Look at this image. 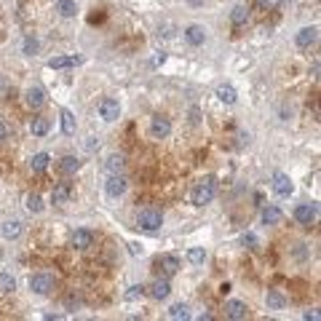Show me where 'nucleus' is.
<instances>
[{
  "instance_id": "nucleus-1",
  "label": "nucleus",
  "mask_w": 321,
  "mask_h": 321,
  "mask_svg": "<svg viewBox=\"0 0 321 321\" xmlns=\"http://www.w3.org/2000/svg\"><path fill=\"white\" fill-rule=\"evenodd\" d=\"M214 190H217V187H214V180H212V177L201 180L198 185L190 190V204H193V206H206V204H212Z\"/></svg>"
},
{
  "instance_id": "nucleus-2",
  "label": "nucleus",
  "mask_w": 321,
  "mask_h": 321,
  "mask_svg": "<svg viewBox=\"0 0 321 321\" xmlns=\"http://www.w3.org/2000/svg\"><path fill=\"white\" fill-rule=\"evenodd\" d=\"M137 225H139L142 230L155 233V230H161V225H163V214L158 209H142L139 217H137Z\"/></svg>"
},
{
  "instance_id": "nucleus-3",
  "label": "nucleus",
  "mask_w": 321,
  "mask_h": 321,
  "mask_svg": "<svg viewBox=\"0 0 321 321\" xmlns=\"http://www.w3.org/2000/svg\"><path fill=\"white\" fill-rule=\"evenodd\" d=\"M30 289L35 294H48L54 289V276H48V273H35V276H30Z\"/></svg>"
},
{
  "instance_id": "nucleus-4",
  "label": "nucleus",
  "mask_w": 321,
  "mask_h": 321,
  "mask_svg": "<svg viewBox=\"0 0 321 321\" xmlns=\"http://www.w3.org/2000/svg\"><path fill=\"white\" fill-rule=\"evenodd\" d=\"M316 217H319V206L316 204H300L297 209H294V220H297L300 225H311Z\"/></svg>"
},
{
  "instance_id": "nucleus-5",
  "label": "nucleus",
  "mask_w": 321,
  "mask_h": 321,
  "mask_svg": "<svg viewBox=\"0 0 321 321\" xmlns=\"http://www.w3.org/2000/svg\"><path fill=\"white\" fill-rule=\"evenodd\" d=\"M104 190H107V195H113V198L123 195V193H126V177H123V174H110Z\"/></svg>"
},
{
  "instance_id": "nucleus-6",
  "label": "nucleus",
  "mask_w": 321,
  "mask_h": 321,
  "mask_svg": "<svg viewBox=\"0 0 321 321\" xmlns=\"http://www.w3.org/2000/svg\"><path fill=\"white\" fill-rule=\"evenodd\" d=\"M99 115H102V121H118V115H121L118 99H102L99 102Z\"/></svg>"
},
{
  "instance_id": "nucleus-7",
  "label": "nucleus",
  "mask_w": 321,
  "mask_h": 321,
  "mask_svg": "<svg viewBox=\"0 0 321 321\" xmlns=\"http://www.w3.org/2000/svg\"><path fill=\"white\" fill-rule=\"evenodd\" d=\"M225 316L233 319V321H241L249 316V308L246 303H241V300H230V303H225Z\"/></svg>"
},
{
  "instance_id": "nucleus-8",
  "label": "nucleus",
  "mask_w": 321,
  "mask_h": 321,
  "mask_svg": "<svg viewBox=\"0 0 321 321\" xmlns=\"http://www.w3.org/2000/svg\"><path fill=\"white\" fill-rule=\"evenodd\" d=\"M273 190H276L281 198H286V195H292L294 185H292V180L284 172H278V174H273Z\"/></svg>"
},
{
  "instance_id": "nucleus-9",
  "label": "nucleus",
  "mask_w": 321,
  "mask_h": 321,
  "mask_svg": "<svg viewBox=\"0 0 321 321\" xmlns=\"http://www.w3.org/2000/svg\"><path fill=\"white\" fill-rule=\"evenodd\" d=\"M150 134L155 137V139H163V137L172 134V123H169V118H153V123H150Z\"/></svg>"
},
{
  "instance_id": "nucleus-10",
  "label": "nucleus",
  "mask_w": 321,
  "mask_h": 321,
  "mask_svg": "<svg viewBox=\"0 0 321 321\" xmlns=\"http://www.w3.org/2000/svg\"><path fill=\"white\" fill-rule=\"evenodd\" d=\"M70 195H73V187L67 185V182H62V185H56L51 190V204L54 206H64L70 201Z\"/></svg>"
},
{
  "instance_id": "nucleus-11",
  "label": "nucleus",
  "mask_w": 321,
  "mask_h": 321,
  "mask_svg": "<svg viewBox=\"0 0 321 321\" xmlns=\"http://www.w3.org/2000/svg\"><path fill=\"white\" fill-rule=\"evenodd\" d=\"M316 41H319V30L316 27H303L297 32V46L300 48H311Z\"/></svg>"
},
{
  "instance_id": "nucleus-12",
  "label": "nucleus",
  "mask_w": 321,
  "mask_h": 321,
  "mask_svg": "<svg viewBox=\"0 0 321 321\" xmlns=\"http://www.w3.org/2000/svg\"><path fill=\"white\" fill-rule=\"evenodd\" d=\"M185 38H187L190 46H201L206 41V30L201 27V24H190V27L185 30Z\"/></svg>"
},
{
  "instance_id": "nucleus-13",
  "label": "nucleus",
  "mask_w": 321,
  "mask_h": 321,
  "mask_svg": "<svg viewBox=\"0 0 321 321\" xmlns=\"http://www.w3.org/2000/svg\"><path fill=\"white\" fill-rule=\"evenodd\" d=\"M91 244H94V233L86 230V228H81V230L73 233V246H78V249H89Z\"/></svg>"
},
{
  "instance_id": "nucleus-14",
  "label": "nucleus",
  "mask_w": 321,
  "mask_h": 321,
  "mask_svg": "<svg viewBox=\"0 0 321 321\" xmlns=\"http://www.w3.org/2000/svg\"><path fill=\"white\" fill-rule=\"evenodd\" d=\"M78 62H81L78 56H54V59H48V67L51 70H64V67H73Z\"/></svg>"
},
{
  "instance_id": "nucleus-15",
  "label": "nucleus",
  "mask_w": 321,
  "mask_h": 321,
  "mask_svg": "<svg viewBox=\"0 0 321 321\" xmlns=\"http://www.w3.org/2000/svg\"><path fill=\"white\" fill-rule=\"evenodd\" d=\"M158 265L163 268V273H166V276H172V273L180 271V260H177L174 254H163V257L158 260Z\"/></svg>"
},
{
  "instance_id": "nucleus-16",
  "label": "nucleus",
  "mask_w": 321,
  "mask_h": 321,
  "mask_svg": "<svg viewBox=\"0 0 321 321\" xmlns=\"http://www.w3.org/2000/svg\"><path fill=\"white\" fill-rule=\"evenodd\" d=\"M27 104H30V107L32 110H38V107H43V104H46V94H43V89H30L27 91Z\"/></svg>"
},
{
  "instance_id": "nucleus-17",
  "label": "nucleus",
  "mask_w": 321,
  "mask_h": 321,
  "mask_svg": "<svg viewBox=\"0 0 321 321\" xmlns=\"http://www.w3.org/2000/svg\"><path fill=\"white\" fill-rule=\"evenodd\" d=\"M169 292H172V286H169V281L166 278H158L153 284V289H150V294H153L155 300H166L169 297Z\"/></svg>"
},
{
  "instance_id": "nucleus-18",
  "label": "nucleus",
  "mask_w": 321,
  "mask_h": 321,
  "mask_svg": "<svg viewBox=\"0 0 321 321\" xmlns=\"http://www.w3.org/2000/svg\"><path fill=\"white\" fill-rule=\"evenodd\" d=\"M281 217H284V214H281L278 206H265L263 209V222H265V225H278Z\"/></svg>"
},
{
  "instance_id": "nucleus-19",
  "label": "nucleus",
  "mask_w": 321,
  "mask_h": 321,
  "mask_svg": "<svg viewBox=\"0 0 321 321\" xmlns=\"http://www.w3.org/2000/svg\"><path fill=\"white\" fill-rule=\"evenodd\" d=\"M30 129H32V134H35V137H46V134H48V129H51V121H48V118H32Z\"/></svg>"
},
{
  "instance_id": "nucleus-20",
  "label": "nucleus",
  "mask_w": 321,
  "mask_h": 321,
  "mask_svg": "<svg viewBox=\"0 0 321 321\" xmlns=\"http://www.w3.org/2000/svg\"><path fill=\"white\" fill-rule=\"evenodd\" d=\"M104 169H107L110 174H121L123 169H126V161H123V155H110V158L104 161Z\"/></svg>"
},
{
  "instance_id": "nucleus-21",
  "label": "nucleus",
  "mask_w": 321,
  "mask_h": 321,
  "mask_svg": "<svg viewBox=\"0 0 321 321\" xmlns=\"http://www.w3.org/2000/svg\"><path fill=\"white\" fill-rule=\"evenodd\" d=\"M56 11L62 16H75L78 14V5H75V0H56Z\"/></svg>"
},
{
  "instance_id": "nucleus-22",
  "label": "nucleus",
  "mask_w": 321,
  "mask_h": 321,
  "mask_svg": "<svg viewBox=\"0 0 321 321\" xmlns=\"http://www.w3.org/2000/svg\"><path fill=\"white\" fill-rule=\"evenodd\" d=\"M48 153H38V155H32V161H30V169L32 172H46L48 169Z\"/></svg>"
},
{
  "instance_id": "nucleus-23",
  "label": "nucleus",
  "mask_w": 321,
  "mask_h": 321,
  "mask_svg": "<svg viewBox=\"0 0 321 321\" xmlns=\"http://www.w3.org/2000/svg\"><path fill=\"white\" fill-rule=\"evenodd\" d=\"M59 169H62L64 174H75L78 169H81V161L73 158V155H64V158L59 161Z\"/></svg>"
},
{
  "instance_id": "nucleus-24",
  "label": "nucleus",
  "mask_w": 321,
  "mask_h": 321,
  "mask_svg": "<svg viewBox=\"0 0 321 321\" xmlns=\"http://www.w3.org/2000/svg\"><path fill=\"white\" fill-rule=\"evenodd\" d=\"M284 305H286V300H284V294H281V292H276V289L268 292V308H271V311H281Z\"/></svg>"
},
{
  "instance_id": "nucleus-25",
  "label": "nucleus",
  "mask_w": 321,
  "mask_h": 321,
  "mask_svg": "<svg viewBox=\"0 0 321 321\" xmlns=\"http://www.w3.org/2000/svg\"><path fill=\"white\" fill-rule=\"evenodd\" d=\"M217 96H220V102H225V104H235V99H238V94H235L233 86H220Z\"/></svg>"
},
{
  "instance_id": "nucleus-26",
  "label": "nucleus",
  "mask_w": 321,
  "mask_h": 321,
  "mask_svg": "<svg viewBox=\"0 0 321 321\" xmlns=\"http://www.w3.org/2000/svg\"><path fill=\"white\" fill-rule=\"evenodd\" d=\"M169 316H172V319H177V321H187L190 319V308L185 305V303H177V305H172V308H169Z\"/></svg>"
},
{
  "instance_id": "nucleus-27",
  "label": "nucleus",
  "mask_w": 321,
  "mask_h": 321,
  "mask_svg": "<svg viewBox=\"0 0 321 321\" xmlns=\"http://www.w3.org/2000/svg\"><path fill=\"white\" fill-rule=\"evenodd\" d=\"M62 132L64 134H75V115L70 113V110H62Z\"/></svg>"
},
{
  "instance_id": "nucleus-28",
  "label": "nucleus",
  "mask_w": 321,
  "mask_h": 321,
  "mask_svg": "<svg viewBox=\"0 0 321 321\" xmlns=\"http://www.w3.org/2000/svg\"><path fill=\"white\" fill-rule=\"evenodd\" d=\"M230 22L235 24V27H241V24H246V22H249V11L244 8V5H238V8H233V14H230Z\"/></svg>"
},
{
  "instance_id": "nucleus-29",
  "label": "nucleus",
  "mask_w": 321,
  "mask_h": 321,
  "mask_svg": "<svg viewBox=\"0 0 321 321\" xmlns=\"http://www.w3.org/2000/svg\"><path fill=\"white\" fill-rule=\"evenodd\" d=\"M19 233H22V222L11 220V222H5V225H3V235H5V238H19Z\"/></svg>"
},
{
  "instance_id": "nucleus-30",
  "label": "nucleus",
  "mask_w": 321,
  "mask_h": 321,
  "mask_svg": "<svg viewBox=\"0 0 321 321\" xmlns=\"http://www.w3.org/2000/svg\"><path fill=\"white\" fill-rule=\"evenodd\" d=\"M187 260H190V263H193V265H201V263H204V260H206V252H204V249H201V246H193V249H190V252H187Z\"/></svg>"
},
{
  "instance_id": "nucleus-31",
  "label": "nucleus",
  "mask_w": 321,
  "mask_h": 321,
  "mask_svg": "<svg viewBox=\"0 0 321 321\" xmlns=\"http://www.w3.org/2000/svg\"><path fill=\"white\" fill-rule=\"evenodd\" d=\"M16 289V281L8 273H0V292H14Z\"/></svg>"
},
{
  "instance_id": "nucleus-32",
  "label": "nucleus",
  "mask_w": 321,
  "mask_h": 321,
  "mask_svg": "<svg viewBox=\"0 0 321 321\" xmlns=\"http://www.w3.org/2000/svg\"><path fill=\"white\" fill-rule=\"evenodd\" d=\"M27 209L30 212H43V198L38 193H30L27 195Z\"/></svg>"
},
{
  "instance_id": "nucleus-33",
  "label": "nucleus",
  "mask_w": 321,
  "mask_h": 321,
  "mask_svg": "<svg viewBox=\"0 0 321 321\" xmlns=\"http://www.w3.org/2000/svg\"><path fill=\"white\" fill-rule=\"evenodd\" d=\"M257 3H260V8H265V11H276L281 5V0H257Z\"/></svg>"
},
{
  "instance_id": "nucleus-34",
  "label": "nucleus",
  "mask_w": 321,
  "mask_h": 321,
  "mask_svg": "<svg viewBox=\"0 0 321 321\" xmlns=\"http://www.w3.org/2000/svg\"><path fill=\"white\" fill-rule=\"evenodd\" d=\"M142 294H145V286H132V289L126 292V300H137V297H142Z\"/></svg>"
},
{
  "instance_id": "nucleus-35",
  "label": "nucleus",
  "mask_w": 321,
  "mask_h": 321,
  "mask_svg": "<svg viewBox=\"0 0 321 321\" xmlns=\"http://www.w3.org/2000/svg\"><path fill=\"white\" fill-rule=\"evenodd\" d=\"M24 51H27V54L38 51V41H35V38H27V41H24Z\"/></svg>"
},
{
  "instance_id": "nucleus-36",
  "label": "nucleus",
  "mask_w": 321,
  "mask_h": 321,
  "mask_svg": "<svg viewBox=\"0 0 321 321\" xmlns=\"http://www.w3.org/2000/svg\"><path fill=\"white\" fill-rule=\"evenodd\" d=\"M241 241H244V246H249V249H254V246H257V238H254L252 233H246V235H244V238H241Z\"/></svg>"
},
{
  "instance_id": "nucleus-37",
  "label": "nucleus",
  "mask_w": 321,
  "mask_h": 321,
  "mask_svg": "<svg viewBox=\"0 0 321 321\" xmlns=\"http://www.w3.org/2000/svg\"><path fill=\"white\" fill-rule=\"evenodd\" d=\"M305 319H308V321H319V313H316V311H308Z\"/></svg>"
},
{
  "instance_id": "nucleus-38",
  "label": "nucleus",
  "mask_w": 321,
  "mask_h": 321,
  "mask_svg": "<svg viewBox=\"0 0 321 321\" xmlns=\"http://www.w3.org/2000/svg\"><path fill=\"white\" fill-rule=\"evenodd\" d=\"M3 139H5V123L0 121V142H3Z\"/></svg>"
},
{
  "instance_id": "nucleus-39",
  "label": "nucleus",
  "mask_w": 321,
  "mask_h": 321,
  "mask_svg": "<svg viewBox=\"0 0 321 321\" xmlns=\"http://www.w3.org/2000/svg\"><path fill=\"white\" fill-rule=\"evenodd\" d=\"M187 3H190V5H201L204 0H187Z\"/></svg>"
},
{
  "instance_id": "nucleus-40",
  "label": "nucleus",
  "mask_w": 321,
  "mask_h": 321,
  "mask_svg": "<svg viewBox=\"0 0 321 321\" xmlns=\"http://www.w3.org/2000/svg\"><path fill=\"white\" fill-rule=\"evenodd\" d=\"M0 91H3V78H0Z\"/></svg>"
}]
</instances>
